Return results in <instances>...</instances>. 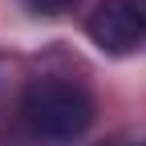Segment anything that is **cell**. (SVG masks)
<instances>
[{
    "label": "cell",
    "instance_id": "2",
    "mask_svg": "<svg viewBox=\"0 0 146 146\" xmlns=\"http://www.w3.org/2000/svg\"><path fill=\"white\" fill-rule=\"evenodd\" d=\"M85 33L102 53L110 57H126L146 45V16L138 12L134 0H102V4L89 12Z\"/></svg>",
    "mask_w": 146,
    "mask_h": 146
},
{
    "label": "cell",
    "instance_id": "1",
    "mask_svg": "<svg viewBox=\"0 0 146 146\" xmlns=\"http://www.w3.org/2000/svg\"><path fill=\"white\" fill-rule=\"evenodd\" d=\"M21 114H25L29 130L36 138H45L53 146H65V142H77L89 130V122H94V98L77 81L36 77V81H29L25 98H21Z\"/></svg>",
    "mask_w": 146,
    "mask_h": 146
}]
</instances>
